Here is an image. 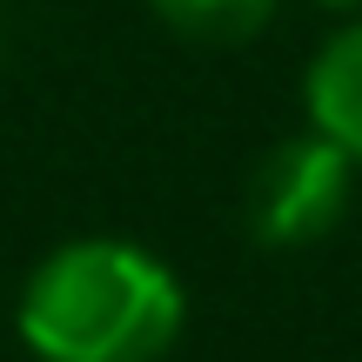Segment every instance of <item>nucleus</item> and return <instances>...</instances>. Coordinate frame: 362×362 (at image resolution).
Listing matches in <instances>:
<instances>
[{"mask_svg":"<svg viewBox=\"0 0 362 362\" xmlns=\"http://www.w3.org/2000/svg\"><path fill=\"white\" fill-rule=\"evenodd\" d=\"M188 296L134 242H67L21 288V342L40 362H161L181 342Z\"/></svg>","mask_w":362,"mask_h":362,"instance_id":"obj_1","label":"nucleus"},{"mask_svg":"<svg viewBox=\"0 0 362 362\" xmlns=\"http://www.w3.org/2000/svg\"><path fill=\"white\" fill-rule=\"evenodd\" d=\"M356 188V161L329 134H296L269 148L255 181H248V228L269 248H309L342 221Z\"/></svg>","mask_w":362,"mask_h":362,"instance_id":"obj_2","label":"nucleus"},{"mask_svg":"<svg viewBox=\"0 0 362 362\" xmlns=\"http://www.w3.org/2000/svg\"><path fill=\"white\" fill-rule=\"evenodd\" d=\"M309 128L329 134L362 168V21L329 34L309 61Z\"/></svg>","mask_w":362,"mask_h":362,"instance_id":"obj_3","label":"nucleus"},{"mask_svg":"<svg viewBox=\"0 0 362 362\" xmlns=\"http://www.w3.org/2000/svg\"><path fill=\"white\" fill-rule=\"evenodd\" d=\"M155 13L194 47H248L275 21V0H155Z\"/></svg>","mask_w":362,"mask_h":362,"instance_id":"obj_4","label":"nucleus"},{"mask_svg":"<svg viewBox=\"0 0 362 362\" xmlns=\"http://www.w3.org/2000/svg\"><path fill=\"white\" fill-rule=\"evenodd\" d=\"M322 7H362V0H322Z\"/></svg>","mask_w":362,"mask_h":362,"instance_id":"obj_5","label":"nucleus"}]
</instances>
